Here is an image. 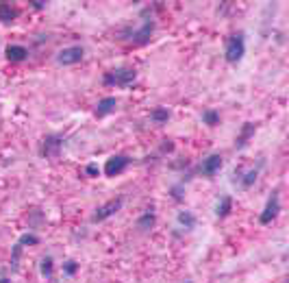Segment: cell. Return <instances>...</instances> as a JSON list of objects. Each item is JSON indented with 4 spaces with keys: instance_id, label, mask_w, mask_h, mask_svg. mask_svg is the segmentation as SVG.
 Instances as JSON below:
<instances>
[{
    "instance_id": "6da1fadb",
    "label": "cell",
    "mask_w": 289,
    "mask_h": 283,
    "mask_svg": "<svg viewBox=\"0 0 289 283\" xmlns=\"http://www.w3.org/2000/svg\"><path fill=\"white\" fill-rule=\"evenodd\" d=\"M135 78H137V70H135V68L120 66V68H115V70L104 72L102 83L107 87H128L130 83H135Z\"/></svg>"
},
{
    "instance_id": "7a4b0ae2",
    "label": "cell",
    "mask_w": 289,
    "mask_h": 283,
    "mask_svg": "<svg viewBox=\"0 0 289 283\" xmlns=\"http://www.w3.org/2000/svg\"><path fill=\"white\" fill-rule=\"evenodd\" d=\"M246 55V39L244 33H235L226 39V48H224V57L228 64H239Z\"/></svg>"
},
{
    "instance_id": "3957f363",
    "label": "cell",
    "mask_w": 289,
    "mask_h": 283,
    "mask_svg": "<svg viewBox=\"0 0 289 283\" xmlns=\"http://www.w3.org/2000/svg\"><path fill=\"white\" fill-rule=\"evenodd\" d=\"M63 142H65L63 135H46V138L41 140L39 155L46 157V159H55V157H59L61 150H63Z\"/></svg>"
},
{
    "instance_id": "277c9868",
    "label": "cell",
    "mask_w": 289,
    "mask_h": 283,
    "mask_svg": "<svg viewBox=\"0 0 289 283\" xmlns=\"http://www.w3.org/2000/svg\"><path fill=\"white\" fill-rule=\"evenodd\" d=\"M122 205H124V198L122 196H115V198H111L109 203H104V205H100L94 212V216H92V222H104L107 218H111L113 213H118L120 209H122Z\"/></svg>"
},
{
    "instance_id": "5b68a950",
    "label": "cell",
    "mask_w": 289,
    "mask_h": 283,
    "mask_svg": "<svg viewBox=\"0 0 289 283\" xmlns=\"http://www.w3.org/2000/svg\"><path fill=\"white\" fill-rule=\"evenodd\" d=\"M130 161H133V159H130L128 155H113V157H109V159L104 161V175H107L109 179L122 175L126 168L130 166Z\"/></svg>"
},
{
    "instance_id": "8992f818",
    "label": "cell",
    "mask_w": 289,
    "mask_h": 283,
    "mask_svg": "<svg viewBox=\"0 0 289 283\" xmlns=\"http://www.w3.org/2000/svg\"><path fill=\"white\" fill-rule=\"evenodd\" d=\"M278 213H281V196H278V190H276V192L270 194V198H267L263 212H261V216H259V222L261 224H270Z\"/></svg>"
},
{
    "instance_id": "52a82bcc",
    "label": "cell",
    "mask_w": 289,
    "mask_h": 283,
    "mask_svg": "<svg viewBox=\"0 0 289 283\" xmlns=\"http://www.w3.org/2000/svg\"><path fill=\"white\" fill-rule=\"evenodd\" d=\"M83 57H85V50H83V46H67V48L59 50V55H57V64H61V66H74V64H81Z\"/></svg>"
},
{
    "instance_id": "ba28073f",
    "label": "cell",
    "mask_w": 289,
    "mask_h": 283,
    "mask_svg": "<svg viewBox=\"0 0 289 283\" xmlns=\"http://www.w3.org/2000/svg\"><path fill=\"white\" fill-rule=\"evenodd\" d=\"M152 31H155V20L148 18V20H144V24H141L137 31L128 33V39L133 41V44H139V46H141V44H148Z\"/></svg>"
},
{
    "instance_id": "9c48e42d",
    "label": "cell",
    "mask_w": 289,
    "mask_h": 283,
    "mask_svg": "<svg viewBox=\"0 0 289 283\" xmlns=\"http://www.w3.org/2000/svg\"><path fill=\"white\" fill-rule=\"evenodd\" d=\"M220 170H222V155L213 153V155H209V157H204V159H202V164H200L202 177L211 179V177H215Z\"/></svg>"
},
{
    "instance_id": "30bf717a",
    "label": "cell",
    "mask_w": 289,
    "mask_h": 283,
    "mask_svg": "<svg viewBox=\"0 0 289 283\" xmlns=\"http://www.w3.org/2000/svg\"><path fill=\"white\" fill-rule=\"evenodd\" d=\"M261 161H259V166L257 168H252V170H248V172H235V183H239L241 187H246V190H248V187H252L255 185V181H257V177H259V170H261Z\"/></svg>"
},
{
    "instance_id": "8fae6325",
    "label": "cell",
    "mask_w": 289,
    "mask_h": 283,
    "mask_svg": "<svg viewBox=\"0 0 289 283\" xmlns=\"http://www.w3.org/2000/svg\"><path fill=\"white\" fill-rule=\"evenodd\" d=\"M115 107H118V101H115L113 96H107V98H102L100 103L96 105V118H104V116H109L111 111H115Z\"/></svg>"
},
{
    "instance_id": "7c38bea8",
    "label": "cell",
    "mask_w": 289,
    "mask_h": 283,
    "mask_svg": "<svg viewBox=\"0 0 289 283\" xmlns=\"http://www.w3.org/2000/svg\"><path fill=\"white\" fill-rule=\"evenodd\" d=\"M255 131H257V127L252 122H246L244 127H241V131H239V135H237V140H235V146H237V148L241 150L244 148L246 144H248V142L252 140V135H255Z\"/></svg>"
},
{
    "instance_id": "4fadbf2b",
    "label": "cell",
    "mask_w": 289,
    "mask_h": 283,
    "mask_svg": "<svg viewBox=\"0 0 289 283\" xmlns=\"http://www.w3.org/2000/svg\"><path fill=\"white\" fill-rule=\"evenodd\" d=\"M26 57H29V50H26L24 46H20V44H11L7 48V59L13 61V64H20V61H24Z\"/></svg>"
},
{
    "instance_id": "5bb4252c",
    "label": "cell",
    "mask_w": 289,
    "mask_h": 283,
    "mask_svg": "<svg viewBox=\"0 0 289 283\" xmlns=\"http://www.w3.org/2000/svg\"><path fill=\"white\" fill-rule=\"evenodd\" d=\"M157 222V216H155V209H148V212H144L137 220V229L139 231H150L152 227H155Z\"/></svg>"
},
{
    "instance_id": "9a60e30c",
    "label": "cell",
    "mask_w": 289,
    "mask_h": 283,
    "mask_svg": "<svg viewBox=\"0 0 289 283\" xmlns=\"http://www.w3.org/2000/svg\"><path fill=\"white\" fill-rule=\"evenodd\" d=\"M18 18V9L11 7L9 2H0V22L2 24H11Z\"/></svg>"
},
{
    "instance_id": "2e32d148",
    "label": "cell",
    "mask_w": 289,
    "mask_h": 283,
    "mask_svg": "<svg viewBox=\"0 0 289 283\" xmlns=\"http://www.w3.org/2000/svg\"><path fill=\"white\" fill-rule=\"evenodd\" d=\"M233 212V198L230 196H222L218 203V207H215V216L218 218H226L228 213Z\"/></svg>"
},
{
    "instance_id": "e0dca14e",
    "label": "cell",
    "mask_w": 289,
    "mask_h": 283,
    "mask_svg": "<svg viewBox=\"0 0 289 283\" xmlns=\"http://www.w3.org/2000/svg\"><path fill=\"white\" fill-rule=\"evenodd\" d=\"M150 120H152V122H157V124L167 122V120H170V109H165V107L152 109V111H150Z\"/></svg>"
},
{
    "instance_id": "ac0fdd59",
    "label": "cell",
    "mask_w": 289,
    "mask_h": 283,
    "mask_svg": "<svg viewBox=\"0 0 289 283\" xmlns=\"http://www.w3.org/2000/svg\"><path fill=\"white\" fill-rule=\"evenodd\" d=\"M176 220L187 229V231H192V229L196 227V216H193L192 212H181V213L176 216Z\"/></svg>"
},
{
    "instance_id": "d6986e66",
    "label": "cell",
    "mask_w": 289,
    "mask_h": 283,
    "mask_svg": "<svg viewBox=\"0 0 289 283\" xmlns=\"http://www.w3.org/2000/svg\"><path fill=\"white\" fill-rule=\"evenodd\" d=\"M41 277L44 279H52V272H55V261H52L50 255H46L44 259H41Z\"/></svg>"
},
{
    "instance_id": "ffe728a7",
    "label": "cell",
    "mask_w": 289,
    "mask_h": 283,
    "mask_svg": "<svg viewBox=\"0 0 289 283\" xmlns=\"http://www.w3.org/2000/svg\"><path fill=\"white\" fill-rule=\"evenodd\" d=\"M202 122L207 124V127H215V124L220 122V113L215 111V109H204L202 111Z\"/></svg>"
},
{
    "instance_id": "44dd1931",
    "label": "cell",
    "mask_w": 289,
    "mask_h": 283,
    "mask_svg": "<svg viewBox=\"0 0 289 283\" xmlns=\"http://www.w3.org/2000/svg\"><path fill=\"white\" fill-rule=\"evenodd\" d=\"M18 244L20 246H37L39 238L35 233H22V235H20V240H18Z\"/></svg>"
},
{
    "instance_id": "7402d4cb",
    "label": "cell",
    "mask_w": 289,
    "mask_h": 283,
    "mask_svg": "<svg viewBox=\"0 0 289 283\" xmlns=\"http://www.w3.org/2000/svg\"><path fill=\"white\" fill-rule=\"evenodd\" d=\"M63 272H65V275H70V277L76 275V272H78V264L74 259H67L65 264H63Z\"/></svg>"
},
{
    "instance_id": "603a6c76",
    "label": "cell",
    "mask_w": 289,
    "mask_h": 283,
    "mask_svg": "<svg viewBox=\"0 0 289 283\" xmlns=\"http://www.w3.org/2000/svg\"><path fill=\"white\" fill-rule=\"evenodd\" d=\"M20 255H22V246H20V244H15V246H13V259H11V266H13V270H18V261H20Z\"/></svg>"
},
{
    "instance_id": "cb8c5ba5",
    "label": "cell",
    "mask_w": 289,
    "mask_h": 283,
    "mask_svg": "<svg viewBox=\"0 0 289 283\" xmlns=\"http://www.w3.org/2000/svg\"><path fill=\"white\" fill-rule=\"evenodd\" d=\"M172 196H174V201H183V185H176V187H172Z\"/></svg>"
},
{
    "instance_id": "d4e9b609",
    "label": "cell",
    "mask_w": 289,
    "mask_h": 283,
    "mask_svg": "<svg viewBox=\"0 0 289 283\" xmlns=\"http://www.w3.org/2000/svg\"><path fill=\"white\" fill-rule=\"evenodd\" d=\"M85 172H87L89 177H98V175H100V170H98V166H96V164H89V166L85 168Z\"/></svg>"
},
{
    "instance_id": "484cf974",
    "label": "cell",
    "mask_w": 289,
    "mask_h": 283,
    "mask_svg": "<svg viewBox=\"0 0 289 283\" xmlns=\"http://www.w3.org/2000/svg\"><path fill=\"white\" fill-rule=\"evenodd\" d=\"M31 4H33L35 9H44L46 7V2H41V0H35V2H31Z\"/></svg>"
},
{
    "instance_id": "4316f807",
    "label": "cell",
    "mask_w": 289,
    "mask_h": 283,
    "mask_svg": "<svg viewBox=\"0 0 289 283\" xmlns=\"http://www.w3.org/2000/svg\"><path fill=\"white\" fill-rule=\"evenodd\" d=\"M0 283H11V279H7V277H2V279H0Z\"/></svg>"
},
{
    "instance_id": "83f0119b",
    "label": "cell",
    "mask_w": 289,
    "mask_h": 283,
    "mask_svg": "<svg viewBox=\"0 0 289 283\" xmlns=\"http://www.w3.org/2000/svg\"><path fill=\"white\" fill-rule=\"evenodd\" d=\"M185 283H192V281H185Z\"/></svg>"
}]
</instances>
